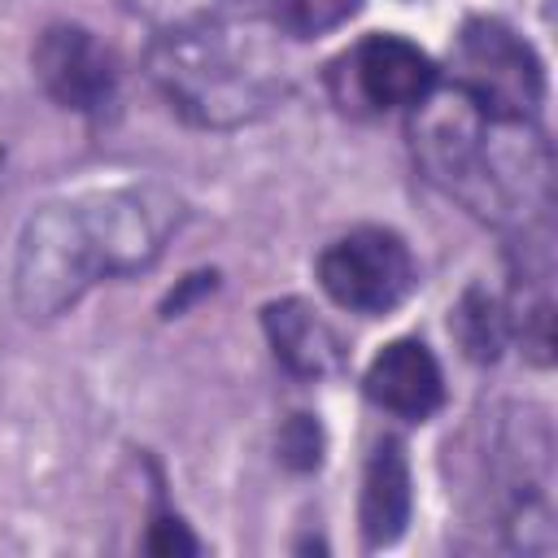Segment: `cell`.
I'll list each match as a JSON object with an SVG mask.
<instances>
[{"instance_id": "1", "label": "cell", "mask_w": 558, "mask_h": 558, "mask_svg": "<svg viewBox=\"0 0 558 558\" xmlns=\"http://www.w3.org/2000/svg\"><path fill=\"white\" fill-rule=\"evenodd\" d=\"M183 222V201L166 187H109L39 205L13 257V301L26 323L74 310L92 283L148 270Z\"/></svg>"}, {"instance_id": "2", "label": "cell", "mask_w": 558, "mask_h": 558, "mask_svg": "<svg viewBox=\"0 0 558 558\" xmlns=\"http://www.w3.org/2000/svg\"><path fill=\"white\" fill-rule=\"evenodd\" d=\"M410 140L423 174L475 218L514 235L549 227L554 161L536 118L475 105L453 83L410 109Z\"/></svg>"}, {"instance_id": "3", "label": "cell", "mask_w": 558, "mask_h": 558, "mask_svg": "<svg viewBox=\"0 0 558 558\" xmlns=\"http://www.w3.org/2000/svg\"><path fill=\"white\" fill-rule=\"evenodd\" d=\"M148 74L170 109L205 131H231L266 118L292 83L270 26L218 13L161 26L148 48Z\"/></svg>"}, {"instance_id": "4", "label": "cell", "mask_w": 558, "mask_h": 558, "mask_svg": "<svg viewBox=\"0 0 558 558\" xmlns=\"http://www.w3.org/2000/svg\"><path fill=\"white\" fill-rule=\"evenodd\" d=\"M453 87L475 105L510 118H536L545 100V65L532 44L501 17H466L453 39Z\"/></svg>"}, {"instance_id": "5", "label": "cell", "mask_w": 558, "mask_h": 558, "mask_svg": "<svg viewBox=\"0 0 558 558\" xmlns=\"http://www.w3.org/2000/svg\"><path fill=\"white\" fill-rule=\"evenodd\" d=\"M440 83L436 61L401 35H366L331 61L327 87L344 113H392L423 105Z\"/></svg>"}, {"instance_id": "6", "label": "cell", "mask_w": 558, "mask_h": 558, "mask_svg": "<svg viewBox=\"0 0 558 558\" xmlns=\"http://www.w3.org/2000/svg\"><path fill=\"white\" fill-rule=\"evenodd\" d=\"M323 292L353 314H388L414 292V257L410 244L388 227H357L331 240L318 257Z\"/></svg>"}, {"instance_id": "7", "label": "cell", "mask_w": 558, "mask_h": 558, "mask_svg": "<svg viewBox=\"0 0 558 558\" xmlns=\"http://www.w3.org/2000/svg\"><path fill=\"white\" fill-rule=\"evenodd\" d=\"M39 87L70 113L100 118L118 96V61L113 52L74 22H57L35 39L31 52Z\"/></svg>"}, {"instance_id": "8", "label": "cell", "mask_w": 558, "mask_h": 558, "mask_svg": "<svg viewBox=\"0 0 558 558\" xmlns=\"http://www.w3.org/2000/svg\"><path fill=\"white\" fill-rule=\"evenodd\" d=\"M362 388L375 405H384L397 418H432L445 401L440 362L432 357V349L423 340H410V336L384 344L371 357Z\"/></svg>"}, {"instance_id": "9", "label": "cell", "mask_w": 558, "mask_h": 558, "mask_svg": "<svg viewBox=\"0 0 558 558\" xmlns=\"http://www.w3.org/2000/svg\"><path fill=\"white\" fill-rule=\"evenodd\" d=\"M262 327L270 336L275 357L296 375V379H327L344 366V344L340 336L296 296L270 301L262 310Z\"/></svg>"}, {"instance_id": "10", "label": "cell", "mask_w": 558, "mask_h": 558, "mask_svg": "<svg viewBox=\"0 0 558 558\" xmlns=\"http://www.w3.org/2000/svg\"><path fill=\"white\" fill-rule=\"evenodd\" d=\"M410 462L401 440H379L366 458V475H362V536L366 545H392L405 523H410Z\"/></svg>"}, {"instance_id": "11", "label": "cell", "mask_w": 558, "mask_h": 558, "mask_svg": "<svg viewBox=\"0 0 558 558\" xmlns=\"http://www.w3.org/2000/svg\"><path fill=\"white\" fill-rule=\"evenodd\" d=\"M449 327H453L458 344L466 349V357H475V362H497L506 340H510L506 305L484 288H466L462 292V301L453 305Z\"/></svg>"}, {"instance_id": "12", "label": "cell", "mask_w": 558, "mask_h": 558, "mask_svg": "<svg viewBox=\"0 0 558 558\" xmlns=\"http://www.w3.org/2000/svg\"><path fill=\"white\" fill-rule=\"evenodd\" d=\"M362 0H266V17L270 26L288 31V35H323L340 22H349L357 13Z\"/></svg>"}, {"instance_id": "13", "label": "cell", "mask_w": 558, "mask_h": 558, "mask_svg": "<svg viewBox=\"0 0 558 558\" xmlns=\"http://www.w3.org/2000/svg\"><path fill=\"white\" fill-rule=\"evenodd\" d=\"M279 458L292 471H314L323 462V427L310 414H292L279 432Z\"/></svg>"}, {"instance_id": "14", "label": "cell", "mask_w": 558, "mask_h": 558, "mask_svg": "<svg viewBox=\"0 0 558 558\" xmlns=\"http://www.w3.org/2000/svg\"><path fill=\"white\" fill-rule=\"evenodd\" d=\"M144 545H148V554H157V558H179V554H196V549H201V541L187 532V523H183L179 514H170V510H157V514H153Z\"/></svg>"}, {"instance_id": "15", "label": "cell", "mask_w": 558, "mask_h": 558, "mask_svg": "<svg viewBox=\"0 0 558 558\" xmlns=\"http://www.w3.org/2000/svg\"><path fill=\"white\" fill-rule=\"evenodd\" d=\"M140 13L157 17L161 26H179V22H192V17H205L209 9L201 0H131Z\"/></svg>"}, {"instance_id": "16", "label": "cell", "mask_w": 558, "mask_h": 558, "mask_svg": "<svg viewBox=\"0 0 558 558\" xmlns=\"http://www.w3.org/2000/svg\"><path fill=\"white\" fill-rule=\"evenodd\" d=\"M209 288H214V270H209V275H205V270H201V275H187V283H183L179 292H170V296H166V305H161V310H166V318L183 314V305H187L196 292H209Z\"/></svg>"}, {"instance_id": "17", "label": "cell", "mask_w": 558, "mask_h": 558, "mask_svg": "<svg viewBox=\"0 0 558 558\" xmlns=\"http://www.w3.org/2000/svg\"><path fill=\"white\" fill-rule=\"evenodd\" d=\"M0 161H4V157H0Z\"/></svg>"}]
</instances>
